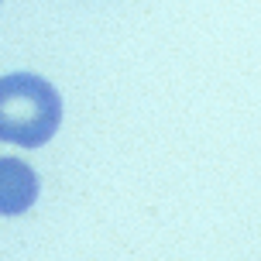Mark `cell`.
Masks as SVG:
<instances>
[{"label":"cell","instance_id":"1","mask_svg":"<svg viewBox=\"0 0 261 261\" xmlns=\"http://www.w3.org/2000/svg\"><path fill=\"white\" fill-rule=\"evenodd\" d=\"M62 120V96L35 72H11L0 79V141L41 148Z\"/></svg>","mask_w":261,"mask_h":261},{"label":"cell","instance_id":"2","mask_svg":"<svg viewBox=\"0 0 261 261\" xmlns=\"http://www.w3.org/2000/svg\"><path fill=\"white\" fill-rule=\"evenodd\" d=\"M38 199V175L21 158H0V213H28Z\"/></svg>","mask_w":261,"mask_h":261}]
</instances>
